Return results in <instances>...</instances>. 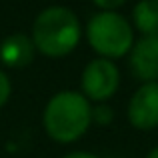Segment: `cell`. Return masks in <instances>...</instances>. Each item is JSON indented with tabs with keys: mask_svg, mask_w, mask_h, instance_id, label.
Masks as SVG:
<instances>
[{
	"mask_svg": "<svg viewBox=\"0 0 158 158\" xmlns=\"http://www.w3.org/2000/svg\"><path fill=\"white\" fill-rule=\"evenodd\" d=\"M64 158H98L96 154H90V152H70Z\"/></svg>",
	"mask_w": 158,
	"mask_h": 158,
	"instance_id": "obj_12",
	"label": "cell"
},
{
	"mask_svg": "<svg viewBox=\"0 0 158 158\" xmlns=\"http://www.w3.org/2000/svg\"><path fill=\"white\" fill-rule=\"evenodd\" d=\"M10 98V80L0 68V106L6 104V100Z\"/></svg>",
	"mask_w": 158,
	"mask_h": 158,
	"instance_id": "obj_10",
	"label": "cell"
},
{
	"mask_svg": "<svg viewBox=\"0 0 158 158\" xmlns=\"http://www.w3.org/2000/svg\"><path fill=\"white\" fill-rule=\"evenodd\" d=\"M92 120L98 124H108L112 120V108L106 104H98L96 108H92Z\"/></svg>",
	"mask_w": 158,
	"mask_h": 158,
	"instance_id": "obj_9",
	"label": "cell"
},
{
	"mask_svg": "<svg viewBox=\"0 0 158 158\" xmlns=\"http://www.w3.org/2000/svg\"><path fill=\"white\" fill-rule=\"evenodd\" d=\"M42 120L50 138L58 142H74L88 130L92 122V108L84 94L62 90L48 100Z\"/></svg>",
	"mask_w": 158,
	"mask_h": 158,
	"instance_id": "obj_1",
	"label": "cell"
},
{
	"mask_svg": "<svg viewBox=\"0 0 158 158\" xmlns=\"http://www.w3.org/2000/svg\"><path fill=\"white\" fill-rule=\"evenodd\" d=\"M34 42L26 34H10L0 44V62L8 68H24L34 58Z\"/></svg>",
	"mask_w": 158,
	"mask_h": 158,
	"instance_id": "obj_7",
	"label": "cell"
},
{
	"mask_svg": "<svg viewBox=\"0 0 158 158\" xmlns=\"http://www.w3.org/2000/svg\"><path fill=\"white\" fill-rule=\"evenodd\" d=\"M94 4H96L98 8H102V10H112L114 12L118 6H122L126 0H92Z\"/></svg>",
	"mask_w": 158,
	"mask_h": 158,
	"instance_id": "obj_11",
	"label": "cell"
},
{
	"mask_svg": "<svg viewBox=\"0 0 158 158\" xmlns=\"http://www.w3.org/2000/svg\"><path fill=\"white\" fill-rule=\"evenodd\" d=\"M134 26L144 36H158V4L152 0H140L132 10Z\"/></svg>",
	"mask_w": 158,
	"mask_h": 158,
	"instance_id": "obj_8",
	"label": "cell"
},
{
	"mask_svg": "<svg viewBox=\"0 0 158 158\" xmlns=\"http://www.w3.org/2000/svg\"><path fill=\"white\" fill-rule=\"evenodd\" d=\"M90 46L102 58H122L134 46V30L122 14L102 10L88 20L86 26Z\"/></svg>",
	"mask_w": 158,
	"mask_h": 158,
	"instance_id": "obj_3",
	"label": "cell"
},
{
	"mask_svg": "<svg viewBox=\"0 0 158 158\" xmlns=\"http://www.w3.org/2000/svg\"><path fill=\"white\" fill-rule=\"evenodd\" d=\"M130 68L144 82H158V36H142L130 50Z\"/></svg>",
	"mask_w": 158,
	"mask_h": 158,
	"instance_id": "obj_6",
	"label": "cell"
},
{
	"mask_svg": "<svg viewBox=\"0 0 158 158\" xmlns=\"http://www.w3.org/2000/svg\"><path fill=\"white\" fill-rule=\"evenodd\" d=\"M152 2H156V4H158V0H152Z\"/></svg>",
	"mask_w": 158,
	"mask_h": 158,
	"instance_id": "obj_14",
	"label": "cell"
},
{
	"mask_svg": "<svg viewBox=\"0 0 158 158\" xmlns=\"http://www.w3.org/2000/svg\"><path fill=\"white\" fill-rule=\"evenodd\" d=\"M82 92L86 98L96 102H104L118 90L120 84V72L112 60L96 58L86 64L82 70Z\"/></svg>",
	"mask_w": 158,
	"mask_h": 158,
	"instance_id": "obj_4",
	"label": "cell"
},
{
	"mask_svg": "<svg viewBox=\"0 0 158 158\" xmlns=\"http://www.w3.org/2000/svg\"><path fill=\"white\" fill-rule=\"evenodd\" d=\"M32 42L44 56H66L80 42V22L70 8L50 6L36 16L32 24Z\"/></svg>",
	"mask_w": 158,
	"mask_h": 158,
	"instance_id": "obj_2",
	"label": "cell"
},
{
	"mask_svg": "<svg viewBox=\"0 0 158 158\" xmlns=\"http://www.w3.org/2000/svg\"><path fill=\"white\" fill-rule=\"evenodd\" d=\"M146 158H158V146L154 148V150H150V152H148Z\"/></svg>",
	"mask_w": 158,
	"mask_h": 158,
	"instance_id": "obj_13",
	"label": "cell"
},
{
	"mask_svg": "<svg viewBox=\"0 0 158 158\" xmlns=\"http://www.w3.org/2000/svg\"><path fill=\"white\" fill-rule=\"evenodd\" d=\"M128 120L138 130L158 126V82H144L128 102Z\"/></svg>",
	"mask_w": 158,
	"mask_h": 158,
	"instance_id": "obj_5",
	"label": "cell"
}]
</instances>
